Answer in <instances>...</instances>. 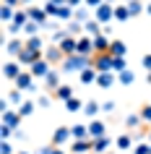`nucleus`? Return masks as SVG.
Wrapping results in <instances>:
<instances>
[{
	"mask_svg": "<svg viewBox=\"0 0 151 154\" xmlns=\"http://www.w3.org/2000/svg\"><path fill=\"white\" fill-rule=\"evenodd\" d=\"M94 63V57H89V55H81V52H76V55H68V57H63V63L57 65L60 71H65V73H81L83 68H89V65Z\"/></svg>",
	"mask_w": 151,
	"mask_h": 154,
	"instance_id": "obj_1",
	"label": "nucleus"
},
{
	"mask_svg": "<svg viewBox=\"0 0 151 154\" xmlns=\"http://www.w3.org/2000/svg\"><path fill=\"white\" fill-rule=\"evenodd\" d=\"M94 18L99 21V24L115 21V3H102V5H96L94 8Z\"/></svg>",
	"mask_w": 151,
	"mask_h": 154,
	"instance_id": "obj_2",
	"label": "nucleus"
},
{
	"mask_svg": "<svg viewBox=\"0 0 151 154\" xmlns=\"http://www.w3.org/2000/svg\"><path fill=\"white\" fill-rule=\"evenodd\" d=\"M39 57H44L42 50H34V47H29V45H24V50L18 52V63L21 65H32V63H37Z\"/></svg>",
	"mask_w": 151,
	"mask_h": 154,
	"instance_id": "obj_3",
	"label": "nucleus"
},
{
	"mask_svg": "<svg viewBox=\"0 0 151 154\" xmlns=\"http://www.w3.org/2000/svg\"><path fill=\"white\" fill-rule=\"evenodd\" d=\"M34 81H37V79H34L32 71H21V73L16 76L13 86H16V89H21V91H34Z\"/></svg>",
	"mask_w": 151,
	"mask_h": 154,
	"instance_id": "obj_4",
	"label": "nucleus"
},
{
	"mask_svg": "<svg viewBox=\"0 0 151 154\" xmlns=\"http://www.w3.org/2000/svg\"><path fill=\"white\" fill-rule=\"evenodd\" d=\"M52 68H55V65L50 63V60H44V57H39L37 63H32V65H29V71L34 73V79H39V81L44 79V76H47L50 71H52Z\"/></svg>",
	"mask_w": 151,
	"mask_h": 154,
	"instance_id": "obj_5",
	"label": "nucleus"
},
{
	"mask_svg": "<svg viewBox=\"0 0 151 154\" xmlns=\"http://www.w3.org/2000/svg\"><path fill=\"white\" fill-rule=\"evenodd\" d=\"M26 24H29V13H26V8H24V11H16L13 21L8 24V32H11V34H18V32H24Z\"/></svg>",
	"mask_w": 151,
	"mask_h": 154,
	"instance_id": "obj_6",
	"label": "nucleus"
},
{
	"mask_svg": "<svg viewBox=\"0 0 151 154\" xmlns=\"http://www.w3.org/2000/svg\"><path fill=\"white\" fill-rule=\"evenodd\" d=\"M26 13H29V18L32 21H37V24H42V26H50V13L44 11V5L42 8H37V5H26Z\"/></svg>",
	"mask_w": 151,
	"mask_h": 154,
	"instance_id": "obj_7",
	"label": "nucleus"
},
{
	"mask_svg": "<svg viewBox=\"0 0 151 154\" xmlns=\"http://www.w3.org/2000/svg\"><path fill=\"white\" fill-rule=\"evenodd\" d=\"M89 152H94V138L89 136V138H76L71 146V154H89Z\"/></svg>",
	"mask_w": 151,
	"mask_h": 154,
	"instance_id": "obj_8",
	"label": "nucleus"
},
{
	"mask_svg": "<svg viewBox=\"0 0 151 154\" xmlns=\"http://www.w3.org/2000/svg\"><path fill=\"white\" fill-rule=\"evenodd\" d=\"M21 120H24V115L18 112V110H5V112L0 115V123L3 125H11V128H18Z\"/></svg>",
	"mask_w": 151,
	"mask_h": 154,
	"instance_id": "obj_9",
	"label": "nucleus"
},
{
	"mask_svg": "<svg viewBox=\"0 0 151 154\" xmlns=\"http://www.w3.org/2000/svg\"><path fill=\"white\" fill-rule=\"evenodd\" d=\"M71 138H73L71 128H65V125H57V128H55V133H52V141H50V144H55V146H63V144H68Z\"/></svg>",
	"mask_w": 151,
	"mask_h": 154,
	"instance_id": "obj_10",
	"label": "nucleus"
},
{
	"mask_svg": "<svg viewBox=\"0 0 151 154\" xmlns=\"http://www.w3.org/2000/svg\"><path fill=\"white\" fill-rule=\"evenodd\" d=\"M63 50H60V45H52V47H44V60H50L52 65H60L63 63Z\"/></svg>",
	"mask_w": 151,
	"mask_h": 154,
	"instance_id": "obj_11",
	"label": "nucleus"
},
{
	"mask_svg": "<svg viewBox=\"0 0 151 154\" xmlns=\"http://www.w3.org/2000/svg\"><path fill=\"white\" fill-rule=\"evenodd\" d=\"M96 71H112V55L110 52H102V55H94V63H91Z\"/></svg>",
	"mask_w": 151,
	"mask_h": 154,
	"instance_id": "obj_12",
	"label": "nucleus"
},
{
	"mask_svg": "<svg viewBox=\"0 0 151 154\" xmlns=\"http://www.w3.org/2000/svg\"><path fill=\"white\" fill-rule=\"evenodd\" d=\"M115 81H117L115 71H102L99 76H96V86H99V89H110V86H112Z\"/></svg>",
	"mask_w": 151,
	"mask_h": 154,
	"instance_id": "obj_13",
	"label": "nucleus"
},
{
	"mask_svg": "<svg viewBox=\"0 0 151 154\" xmlns=\"http://www.w3.org/2000/svg\"><path fill=\"white\" fill-rule=\"evenodd\" d=\"M76 52L94 57V37H78V50Z\"/></svg>",
	"mask_w": 151,
	"mask_h": 154,
	"instance_id": "obj_14",
	"label": "nucleus"
},
{
	"mask_svg": "<svg viewBox=\"0 0 151 154\" xmlns=\"http://www.w3.org/2000/svg\"><path fill=\"white\" fill-rule=\"evenodd\" d=\"M42 84H44L47 89H52V91H55L57 86H60V68H57V65H55V68H52V71H50L47 76L42 79Z\"/></svg>",
	"mask_w": 151,
	"mask_h": 154,
	"instance_id": "obj_15",
	"label": "nucleus"
},
{
	"mask_svg": "<svg viewBox=\"0 0 151 154\" xmlns=\"http://www.w3.org/2000/svg\"><path fill=\"white\" fill-rule=\"evenodd\" d=\"M112 42L104 37V34H96L94 37V55H102V52H110Z\"/></svg>",
	"mask_w": 151,
	"mask_h": 154,
	"instance_id": "obj_16",
	"label": "nucleus"
},
{
	"mask_svg": "<svg viewBox=\"0 0 151 154\" xmlns=\"http://www.w3.org/2000/svg\"><path fill=\"white\" fill-rule=\"evenodd\" d=\"M60 50H63L65 57H68V55H76V50H78V39H73L71 34H68V37L60 42Z\"/></svg>",
	"mask_w": 151,
	"mask_h": 154,
	"instance_id": "obj_17",
	"label": "nucleus"
},
{
	"mask_svg": "<svg viewBox=\"0 0 151 154\" xmlns=\"http://www.w3.org/2000/svg\"><path fill=\"white\" fill-rule=\"evenodd\" d=\"M78 76H81V84H96V76H99V71H96L94 65H89V68H83Z\"/></svg>",
	"mask_w": 151,
	"mask_h": 154,
	"instance_id": "obj_18",
	"label": "nucleus"
},
{
	"mask_svg": "<svg viewBox=\"0 0 151 154\" xmlns=\"http://www.w3.org/2000/svg\"><path fill=\"white\" fill-rule=\"evenodd\" d=\"M125 52H128V45L122 39H112V47H110V55L112 57H125Z\"/></svg>",
	"mask_w": 151,
	"mask_h": 154,
	"instance_id": "obj_19",
	"label": "nucleus"
},
{
	"mask_svg": "<svg viewBox=\"0 0 151 154\" xmlns=\"http://www.w3.org/2000/svg\"><path fill=\"white\" fill-rule=\"evenodd\" d=\"M52 94H55V97L60 99V102H68V99L73 97V86H68V84H60V86H57V89L52 91Z\"/></svg>",
	"mask_w": 151,
	"mask_h": 154,
	"instance_id": "obj_20",
	"label": "nucleus"
},
{
	"mask_svg": "<svg viewBox=\"0 0 151 154\" xmlns=\"http://www.w3.org/2000/svg\"><path fill=\"white\" fill-rule=\"evenodd\" d=\"M18 73H21V68H18V63H13V60L3 65V76H5V79H11V81H16Z\"/></svg>",
	"mask_w": 151,
	"mask_h": 154,
	"instance_id": "obj_21",
	"label": "nucleus"
},
{
	"mask_svg": "<svg viewBox=\"0 0 151 154\" xmlns=\"http://www.w3.org/2000/svg\"><path fill=\"white\" fill-rule=\"evenodd\" d=\"M104 131H107V125H104L102 120H94L91 125H89V136H91V138H102Z\"/></svg>",
	"mask_w": 151,
	"mask_h": 154,
	"instance_id": "obj_22",
	"label": "nucleus"
},
{
	"mask_svg": "<svg viewBox=\"0 0 151 154\" xmlns=\"http://www.w3.org/2000/svg\"><path fill=\"white\" fill-rule=\"evenodd\" d=\"M133 81H135V73L130 71V68H125V71L117 73V84H122V86H130Z\"/></svg>",
	"mask_w": 151,
	"mask_h": 154,
	"instance_id": "obj_23",
	"label": "nucleus"
},
{
	"mask_svg": "<svg viewBox=\"0 0 151 154\" xmlns=\"http://www.w3.org/2000/svg\"><path fill=\"white\" fill-rule=\"evenodd\" d=\"M99 110H102V105H99L96 99H89V102H83V112H86L89 118H94V115L99 112Z\"/></svg>",
	"mask_w": 151,
	"mask_h": 154,
	"instance_id": "obj_24",
	"label": "nucleus"
},
{
	"mask_svg": "<svg viewBox=\"0 0 151 154\" xmlns=\"http://www.w3.org/2000/svg\"><path fill=\"white\" fill-rule=\"evenodd\" d=\"M21 50H24V42H21V39H11L8 45H5V52H8V55H16L18 57Z\"/></svg>",
	"mask_w": 151,
	"mask_h": 154,
	"instance_id": "obj_25",
	"label": "nucleus"
},
{
	"mask_svg": "<svg viewBox=\"0 0 151 154\" xmlns=\"http://www.w3.org/2000/svg\"><path fill=\"white\" fill-rule=\"evenodd\" d=\"M110 144H112V141H110L107 136H102V138H94V152H96V154H104L107 149H110Z\"/></svg>",
	"mask_w": 151,
	"mask_h": 154,
	"instance_id": "obj_26",
	"label": "nucleus"
},
{
	"mask_svg": "<svg viewBox=\"0 0 151 154\" xmlns=\"http://www.w3.org/2000/svg\"><path fill=\"white\" fill-rule=\"evenodd\" d=\"M8 99H11V105L21 107V105H24V91H21V89H11L8 91Z\"/></svg>",
	"mask_w": 151,
	"mask_h": 154,
	"instance_id": "obj_27",
	"label": "nucleus"
},
{
	"mask_svg": "<svg viewBox=\"0 0 151 154\" xmlns=\"http://www.w3.org/2000/svg\"><path fill=\"white\" fill-rule=\"evenodd\" d=\"M115 144H117V149H120V152H128V149L133 146V138L128 136V133H122V136H117V141H115Z\"/></svg>",
	"mask_w": 151,
	"mask_h": 154,
	"instance_id": "obj_28",
	"label": "nucleus"
},
{
	"mask_svg": "<svg viewBox=\"0 0 151 154\" xmlns=\"http://www.w3.org/2000/svg\"><path fill=\"white\" fill-rule=\"evenodd\" d=\"M13 16H16L13 5H3V8H0V18H3V24H11V21H13Z\"/></svg>",
	"mask_w": 151,
	"mask_h": 154,
	"instance_id": "obj_29",
	"label": "nucleus"
},
{
	"mask_svg": "<svg viewBox=\"0 0 151 154\" xmlns=\"http://www.w3.org/2000/svg\"><path fill=\"white\" fill-rule=\"evenodd\" d=\"M73 21H78V24H86V21H91V18H89V11L83 8V5H78V8H76V13H73Z\"/></svg>",
	"mask_w": 151,
	"mask_h": 154,
	"instance_id": "obj_30",
	"label": "nucleus"
},
{
	"mask_svg": "<svg viewBox=\"0 0 151 154\" xmlns=\"http://www.w3.org/2000/svg\"><path fill=\"white\" fill-rule=\"evenodd\" d=\"M115 18H117V21H125V18H130L128 3H122V5H115Z\"/></svg>",
	"mask_w": 151,
	"mask_h": 154,
	"instance_id": "obj_31",
	"label": "nucleus"
},
{
	"mask_svg": "<svg viewBox=\"0 0 151 154\" xmlns=\"http://www.w3.org/2000/svg\"><path fill=\"white\" fill-rule=\"evenodd\" d=\"M39 29H42V24H37V21H32V18H29V24L24 26V34H26V37H37V34H39Z\"/></svg>",
	"mask_w": 151,
	"mask_h": 154,
	"instance_id": "obj_32",
	"label": "nucleus"
},
{
	"mask_svg": "<svg viewBox=\"0 0 151 154\" xmlns=\"http://www.w3.org/2000/svg\"><path fill=\"white\" fill-rule=\"evenodd\" d=\"M83 29H86L89 34H91V37H96V34H102V24H99V21H86V24H83Z\"/></svg>",
	"mask_w": 151,
	"mask_h": 154,
	"instance_id": "obj_33",
	"label": "nucleus"
},
{
	"mask_svg": "<svg viewBox=\"0 0 151 154\" xmlns=\"http://www.w3.org/2000/svg\"><path fill=\"white\" fill-rule=\"evenodd\" d=\"M65 110H68V112H78V110H83V105H81L78 97H71L68 102H65Z\"/></svg>",
	"mask_w": 151,
	"mask_h": 154,
	"instance_id": "obj_34",
	"label": "nucleus"
},
{
	"mask_svg": "<svg viewBox=\"0 0 151 154\" xmlns=\"http://www.w3.org/2000/svg\"><path fill=\"white\" fill-rule=\"evenodd\" d=\"M71 133H73V138H89V128H86V125H81V123H78V125H73Z\"/></svg>",
	"mask_w": 151,
	"mask_h": 154,
	"instance_id": "obj_35",
	"label": "nucleus"
},
{
	"mask_svg": "<svg viewBox=\"0 0 151 154\" xmlns=\"http://www.w3.org/2000/svg\"><path fill=\"white\" fill-rule=\"evenodd\" d=\"M141 120H143V118H141V112H138V115H128V118H125V125H128L130 131H135L138 125H141Z\"/></svg>",
	"mask_w": 151,
	"mask_h": 154,
	"instance_id": "obj_36",
	"label": "nucleus"
},
{
	"mask_svg": "<svg viewBox=\"0 0 151 154\" xmlns=\"http://www.w3.org/2000/svg\"><path fill=\"white\" fill-rule=\"evenodd\" d=\"M26 45H29V47H34V50H42V52H44V42H42L39 34H37V37H29V39H26Z\"/></svg>",
	"mask_w": 151,
	"mask_h": 154,
	"instance_id": "obj_37",
	"label": "nucleus"
},
{
	"mask_svg": "<svg viewBox=\"0 0 151 154\" xmlns=\"http://www.w3.org/2000/svg\"><path fill=\"white\" fill-rule=\"evenodd\" d=\"M34 110H37V105H34V102H24V105L18 107V112L24 115V118H29V115H32Z\"/></svg>",
	"mask_w": 151,
	"mask_h": 154,
	"instance_id": "obj_38",
	"label": "nucleus"
},
{
	"mask_svg": "<svg viewBox=\"0 0 151 154\" xmlns=\"http://www.w3.org/2000/svg\"><path fill=\"white\" fill-rule=\"evenodd\" d=\"M128 11H130V16H138V13L143 11L141 0H130V3H128Z\"/></svg>",
	"mask_w": 151,
	"mask_h": 154,
	"instance_id": "obj_39",
	"label": "nucleus"
},
{
	"mask_svg": "<svg viewBox=\"0 0 151 154\" xmlns=\"http://www.w3.org/2000/svg\"><path fill=\"white\" fill-rule=\"evenodd\" d=\"M128 68V63H125V57H112V71H125Z\"/></svg>",
	"mask_w": 151,
	"mask_h": 154,
	"instance_id": "obj_40",
	"label": "nucleus"
},
{
	"mask_svg": "<svg viewBox=\"0 0 151 154\" xmlns=\"http://www.w3.org/2000/svg\"><path fill=\"white\" fill-rule=\"evenodd\" d=\"M65 29H68V34L73 37V34H78L81 29H83V24H78V21H68V26H65Z\"/></svg>",
	"mask_w": 151,
	"mask_h": 154,
	"instance_id": "obj_41",
	"label": "nucleus"
},
{
	"mask_svg": "<svg viewBox=\"0 0 151 154\" xmlns=\"http://www.w3.org/2000/svg\"><path fill=\"white\" fill-rule=\"evenodd\" d=\"M65 37H68V29H57V32H52V42H55V45H60Z\"/></svg>",
	"mask_w": 151,
	"mask_h": 154,
	"instance_id": "obj_42",
	"label": "nucleus"
},
{
	"mask_svg": "<svg viewBox=\"0 0 151 154\" xmlns=\"http://www.w3.org/2000/svg\"><path fill=\"white\" fill-rule=\"evenodd\" d=\"M133 154H151V146L149 144H138V146H133Z\"/></svg>",
	"mask_w": 151,
	"mask_h": 154,
	"instance_id": "obj_43",
	"label": "nucleus"
},
{
	"mask_svg": "<svg viewBox=\"0 0 151 154\" xmlns=\"http://www.w3.org/2000/svg\"><path fill=\"white\" fill-rule=\"evenodd\" d=\"M141 118H143V123H151V105L141 107Z\"/></svg>",
	"mask_w": 151,
	"mask_h": 154,
	"instance_id": "obj_44",
	"label": "nucleus"
},
{
	"mask_svg": "<svg viewBox=\"0 0 151 154\" xmlns=\"http://www.w3.org/2000/svg\"><path fill=\"white\" fill-rule=\"evenodd\" d=\"M57 8H60V5H57V3H52V0H50L47 5H44V11H47V13H50V16H52V18L57 16Z\"/></svg>",
	"mask_w": 151,
	"mask_h": 154,
	"instance_id": "obj_45",
	"label": "nucleus"
},
{
	"mask_svg": "<svg viewBox=\"0 0 151 154\" xmlns=\"http://www.w3.org/2000/svg\"><path fill=\"white\" fill-rule=\"evenodd\" d=\"M5 110H11V99H8V97H3V99H0V115L5 112Z\"/></svg>",
	"mask_w": 151,
	"mask_h": 154,
	"instance_id": "obj_46",
	"label": "nucleus"
},
{
	"mask_svg": "<svg viewBox=\"0 0 151 154\" xmlns=\"http://www.w3.org/2000/svg\"><path fill=\"white\" fill-rule=\"evenodd\" d=\"M37 107L47 110V107H50V97H39V99H37Z\"/></svg>",
	"mask_w": 151,
	"mask_h": 154,
	"instance_id": "obj_47",
	"label": "nucleus"
},
{
	"mask_svg": "<svg viewBox=\"0 0 151 154\" xmlns=\"http://www.w3.org/2000/svg\"><path fill=\"white\" fill-rule=\"evenodd\" d=\"M141 63H143V68H146V71H151V52L141 57Z\"/></svg>",
	"mask_w": 151,
	"mask_h": 154,
	"instance_id": "obj_48",
	"label": "nucleus"
},
{
	"mask_svg": "<svg viewBox=\"0 0 151 154\" xmlns=\"http://www.w3.org/2000/svg\"><path fill=\"white\" fill-rule=\"evenodd\" d=\"M0 154H13V149H11L8 141H3V146H0Z\"/></svg>",
	"mask_w": 151,
	"mask_h": 154,
	"instance_id": "obj_49",
	"label": "nucleus"
},
{
	"mask_svg": "<svg viewBox=\"0 0 151 154\" xmlns=\"http://www.w3.org/2000/svg\"><path fill=\"white\" fill-rule=\"evenodd\" d=\"M52 149H55V146H52V144H47V146H42V149H39L37 154H52Z\"/></svg>",
	"mask_w": 151,
	"mask_h": 154,
	"instance_id": "obj_50",
	"label": "nucleus"
},
{
	"mask_svg": "<svg viewBox=\"0 0 151 154\" xmlns=\"http://www.w3.org/2000/svg\"><path fill=\"white\" fill-rule=\"evenodd\" d=\"M83 3H86V5H89V8H96V5H102V3H104V0H83Z\"/></svg>",
	"mask_w": 151,
	"mask_h": 154,
	"instance_id": "obj_51",
	"label": "nucleus"
},
{
	"mask_svg": "<svg viewBox=\"0 0 151 154\" xmlns=\"http://www.w3.org/2000/svg\"><path fill=\"white\" fill-rule=\"evenodd\" d=\"M102 110H104V112H112V110H115V102H104Z\"/></svg>",
	"mask_w": 151,
	"mask_h": 154,
	"instance_id": "obj_52",
	"label": "nucleus"
},
{
	"mask_svg": "<svg viewBox=\"0 0 151 154\" xmlns=\"http://www.w3.org/2000/svg\"><path fill=\"white\" fill-rule=\"evenodd\" d=\"M55 146V144H52ZM52 154H68V152H63V146H55V149H52Z\"/></svg>",
	"mask_w": 151,
	"mask_h": 154,
	"instance_id": "obj_53",
	"label": "nucleus"
},
{
	"mask_svg": "<svg viewBox=\"0 0 151 154\" xmlns=\"http://www.w3.org/2000/svg\"><path fill=\"white\" fill-rule=\"evenodd\" d=\"M78 3H83V0H68V5H71V8H78Z\"/></svg>",
	"mask_w": 151,
	"mask_h": 154,
	"instance_id": "obj_54",
	"label": "nucleus"
},
{
	"mask_svg": "<svg viewBox=\"0 0 151 154\" xmlns=\"http://www.w3.org/2000/svg\"><path fill=\"white\" fill-rule=\"evenodd\" d=\"M52 3H57V5H68V0H52Z\"/></svg>",
	"mask_w": 151,
	"mask_h": 154,
	"instance_id": "obj_55",
	"label": "nucleus"
},
{
	"mask_svg": "<svg viewBox=\"0 0 151 154\" xmlns=\"http://www.w3.org/2000/svg\"><path fill=\"white\" fill-rule=\"evenodd\" d=\"M34 0H21V5H32Z\"/></svg>",
	"mask_w": 151,
	"mask_h": 154,
	"instance_id": "obj_56",
	"label": "nucleus"
},
{
	"mask_svg": "<svg viewBox=\"0 0 151 154\" xmlns=\"http://www.w3.org/2000/svg\"><path fill=\"white\" fill-rule=\"evenodd\" d=\"M146 13H149V16H151V3H149V5H146Z\"/></svg>",
	"mask_w": 151,
	"mask_h": 154,
	"instance_id": "obj_57",
	"label": "nucleus"
},
{
	"mask_svg": "<svg viewBox=\"0 0 151 154\" xmlns=\"http://www.w3.org/2000/svg\"><path fill=\"white\" fill-rule=\"evenodd\" d=\"M104 3H117V0H104Z\"/></svg>",
	"mask_w": 151,
	"mask_h": 154,
	"instance_id": "obj_58",
	"label": "nucleus"
},
{
	"mask_svg": "<svg viewBox=\"0 0 151 154\" xmlns=\"http://www.w3.org/2000/svg\"><path fill=\"white\" fill-rule=\"evenodd\" d=\"M149 84H151V71H149Z\"/></svg>",
	"mask_w": 151,
	"mask_h": 154,
	"instance_id": "obj_59",
	"label": "nucleus"
},
{
	"mask_svg": "<svg viewBox=\"0 0 151 154\" xmlns=\"http://www.w3.org/2000/svg\"><path fill=\"white\" fill-rule=\"evenodd\" d=\"M18 154H29V152H18Z\"/></svg>",
	"mask_w": 151,
	"mask_h": 154,
	"instance_id": "obj_60",
	"label": "nucleus"
},
{
	"mask_svg": "<svg viewBox=\"0 0 151 154\" xmlns=\"http://www.w3.org/2000/svg\"><path fill=\"white\" fill-rule=\"evenodd\" d=\"M104 154H115V152H104Z\"/></svg>",
	"mask_w": 151,
	"mask_h": 154,
	"instance_id": "obj_61",
	"label": "nucleus"
},
{
	"mask_svg": "<svg viewBox=\"0 0 151 154\" xmlns=\"http://www.w3.org/2000/svg\"><path fill=\"white\" fill-rule=\"evenodd\" d=\"M149 141H151V131H149Z\"/></svg>",
	"mask_w": 151,
	"mask_h": 154,
	"instance_id": "obj_62",
	"label": "nucleus"
}]
</instances>
